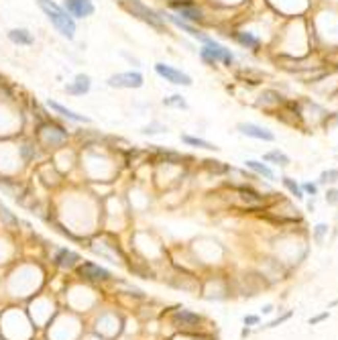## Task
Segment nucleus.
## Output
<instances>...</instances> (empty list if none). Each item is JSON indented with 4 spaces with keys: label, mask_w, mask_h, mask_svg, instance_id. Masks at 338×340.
<instances>
[{
    "label": "nucleus",
    "mask_w": 338,
    "mask_h": 340,
    "mask_svg": "<svg viewBox=\"0 0 338 340\" xmlns=\"http://www.w3.org/2000/svg\"><path fill=\"white\" fill-rule=\"evenodd\" d=\"M108 86L110 88H120V90H137L143 86V74L139 71H123V74H114L108 78Z\"/></svg>",
    "instance_id": "20e7f679"
},
{
    "label": "nucleus",
    "mask_w": 338,
    "mask_h": 340,
    "mask_svg": "<svg viewBox=\"0 0 338 340\" xmlns=\"http://www.w3.org/2000/svg\"><path fill=\"white\" fill-rule=\"evenodd\" d=\"M47 106H49V108H53L55 112H59L61 116H65L67 120H74V123H90V118H88V116H84V114H78L76 110H71V108H65V106H63V104H59V102L47 100Z\"/></svg>",
    "instance_id": "4468645a"
},
{
    "label": "nucleus",
    "mask_w": 338,
    "mask_h": 340,
    "mask_svg": "<svg viewBox=\"0 0 338 340\" xmlns=\"http://www.w3.org/2000/svg\"><path fill=\"white\" fill-rule=\"evenodd\" d=\"M181 141L189 147H198V149H206V151H218V147L210 141H204V139H198V137H189V135H183Z\"/></svg>",
    "instance_id": "a211bd4d"
},
{
    "label": "nucleus",
    "mask_w": 338,
    "mask_h": 340,
    "mask_svg": "<svg viewBox=\"0 0 338 340\" xmlns=\"http://www.w3.org/2000/svg\"><path fill=\"white\" fill-rule=\"evenodd\" d=\"M8 39L14 45H33L35 43V37L27 29H10L8 31Z\"/></svg>",
    "instance_id": "2eb2a0df"
},
{
    "label": "nucleus",
    "mask_w": 338,
    "mask_h": 340,
    "mask_svg": "<svg viewBox=\"0 0 338 340\" xmlns=\"http://www.w3.org/2000/svg\"><path fill=\"white\" fill-rule=\"evenodd\" d=\"M200 57L204 59L206 65H212V67H214L218 61H222V63H226V65H232V63H234V55L230 53V49L224 47V45H220V43L214 41V39H208V43H204V47L200 49Z\"/></svg>",
    "instance_id": "7ed1b4c3"
},
{
    "label": "nucleus",
    "mask_w": 338,
    "mask_h": 340,
    "mask_svg": "<svg viewBox=\"0 0 338 340\" xmlns=\"http://www.w3.org/2000/svg\"><path fill=\"white\" fill-rule=\"evenodd\" d=\"M281 181H283V185L289 189V193H292V196H296L298 200H302V198H304V189H302V185H298L292 177H281Z\"/></svg>",
    "instance_id": "aec40b11"
},
{
    "label": "nucleus",
    "mask_w": 338,
    "mask_h": 340,
    "mask_svg": "<svg viewBox=\"0 0 338 340\" xmlns=\"http://www.w3.org/2000/svg\"><path fill=\"white\" fill-rule=\"evenodd\" d=\"M37 4L47 14V18L51 20V25L57 29V33L61 37H65L69 41L76 37V20H74V16L63 6L55 4L53 0H37Z\"/></svg>",
    "instance_id": "f257e3e1"
},
{
    "label": "nucleus",
    "mask_w": 338,
    "mask_h": 340,
    "mask_svg": "<svg viewBox=\"0 0 338 340\" xmlns=\"http://www.w3.org/2000/svg\"><path fill=\"white\" fill-rule=\"evenodd\" d=\"M53 261H55V265L61 267V269H74V267L80 263V255H78L76 251H71V249L61 247V249L55 251Z\"/></svg>",
    "instance_id": "f8f14e48"
},
{
    "label": "nucleus",
    "mask_w": 338,
    "mask_h": 340,
    "mask_svg": "<svg viewBox=\"0 0 338 340\" xmlns=\"http://www.w3.org/2000/svg\"><path fill=\"white\" fill-rule=\"evenodd\" d=\"M249 334H251V330H249V326H245V328H243V332H240V336H243V338H247Z\"/></svg>",
    "instance_id": "c756f323"
},
{
    "label": "nucleus",
    "mask_w": 338,
    "mask_h": 340,
    "mask_svg": "<svg viewBox=\"0 0 338 340\" xmlns=\"http://www.w3.org/2000/svg\"><path fill=\"white\" fill-rule=\"evenodd\" d=\"M289 318H292V312H285V314H283V316H277V318H275V320H271V322H269V324H267V326H265V328H277V326H279V324H283V322H287V320H289Z\"/></svg>",
    "instance_id": "5701e85b"
},
{
    "label": "nucleus",
    "mask_w": 338,
    "mask_h": 340,
    "mask_svg": "<svg viewBox=\"0 0 338 340\" xmlns=\"http://www.w3.org/2000/svg\"><path fill=\"white\" fill-rule=\"evenodd\" d=\"M161 14V18L163 20H169L171 25H175L177 29H181V31H185L189 37H194V39H198V41H202V43H208V35L206 33H202L200 29H196L194 25H189L187 20H183V18H179V16H175V14H171V12H159Z\"/></svg>",
    "instance_id": "6e6552de"
},
{
    "label": "nucleus",
    "mask_w": 338,
    "mask_h": 340,
    "mask_svg": "<svg viewBox=\"0 0 338 340\" xmlns=\"http://www.w3.org/2000/svg\"><path fill=\"white\" fill-rule=\"evenodd\" d=\"M63 8L74 16V18H86L94 14V4L92 0H63Z\"/></svg>",
    "instance_id": "9d476101"
},
{
    "label": "nucleus",
    "mask_w": 338,
    "mask_h": 340,
    "mask_svg": "<svg viewBox=\"0 0 338 340\" xmlns=\"http://www.w3.org/2000/svg\"><path fill=\"white\" fill-rule=\"evenodd\" d=\"M80 275H82L84 279H88V281H94V283L108 281V279L112 277L108 269H104V267H100V265H96V263H92V261H88V263H84V265L80 267Z\"/></svg>",
    "instance_id": "1a4fd4ad"
},
{
    "label": "nucleus",
    "mask_w": 338,
    "mask_h": 340,
    "mask_svg": "<svg viewBox=\"0 0 338 340\" xmlns=\"http://www.w3.org/2000/svg\"><path fill=\"white\" fill-rule=\"evenodd\" d=\"M261 312H263V314H271V312H273V306H271V304H267V306H265Z\"/></svg>",
    "instance_id": "c85d7f7f"
},
{
    "label": "nucleus",
    "mask_w": 338,
    "mask_h": 340,
    "mask_svg": "<svg viewBox=\"0 0 338 340\" xmlns=\"http://www.w3.org/2000/svg\"><path fill=\"white\" fill-rule=\"evenodd\" d=\"M123 6H125L133 16L141 18L143 22H147L149 27H153V29L165 33V20L161 18V14H159L157 10H153V8H149L147 4H143L141 0H125Z\"/></svg>",
    "instance_id": "f03ea898"
},
{
    "label": "nucleus",
    "mask_w": 338,
    "mask_h": 340,
    "mask_svg": "<svg viewBox=\"0 0 338 340\" xmlns=\"http://www.w3.org/2000/svg\"><path fill=\"white\" fill-rule=\"evenodd\" d=\"M90 88H92L90 76H88V74H78V76L74 78V82L65 86V92H67V94H74V96H82V94H88Z\"/></svg>",
    "instance_id": "ddd939ff"
},
{
    "label": "nucleus",
    "mask_w": 338,
    "mask_h": 340,
    "mask_svg": "<svg viewBox=\"0 0 338 340\" xmlns=\"http://www.w3.org/2000/svg\"><path fill=\"white\" fill-rule=\"evenodd\" d=\"M261 318L259 316H245V326H259Z\"/></svg>",
    "instance_id": "cd10ccee"
},
{
    "label": "nucleus",
    "mask_w": 338,
    "mask_h": 340,
    "mask_svg": "<svg viewBox=\"0 0 338 340\" xmlns=\"http://www.w3.org/2000/svg\"><path fill=\"white\" fill-rule=\"evenodd\" d=\"M155 74L161 76L169 84H175V86H191V78H189L185 71L175 69L173 65H167V63H155Z\"/></svg>",
    "instance_id": "39448f33"
},
{
    "label": "nucleus",
    "mask_w": 338,
    "mask_h": 340,
    "mask_svg": "<svg viewBox=\"0 0 338 340\" xmlns=\"http://www.w3.org/2000/svg\"><path fill=\"white\" fill-rule=\"evenodd\" d=\"M326 202L330 206H338V187H332V189L326 191Z\"/></svg>",
    "instance_id": "393cba45"
},
{
    "label": "nucleus",
    "mask_w": 338,
    "mask_h": 340,
    "mask_svg": "<svg viewBox=\"0 0 338 340\" xmlns=\"http://www.w3.org/2000/svg\"><path fill=\"white\" fill-rule=\"evenodd\" d=\"M171 8L177 10V14L183 18V20H189V22H200L204 20V12L191 2V0H171Z\"/></svg>",
    "instance_id": "423d86ee"
},
{
    "label": "nucleus",
    "mask_w": 338,
    "mask_h": 340,
    "mask_svg": "<svg viewBox=\"0 0 338 340\" xmlns=\"http://www.w3.org/2000/svg\"><path fill=\"white\" fill-rule=\"evenodd\" d=\"M263 161H267V163H275V165H279V167H287V165H289V157H287L283 151H279V149L265 153V155H263Z\"/></svg>",
    "instance_id": "f3484780"
},
{
    "label": "nucleus",
    "mask_w": 338,
    "mask_h": 340,
    "mask_svg": "<svg viewBox=\"0 0 338 340\" xmlns=\"http://www.w3.org/2000/svg\"><path fill=\"white\" fill-rule=\"evenodd\" d=\"M247 163V167L249 169H253L255 173H259V175H263L265 179H275V173H273V169H269L263 161H255V159H247L245 161Z\"/></svg>",
    "instance_id": "6ab92c4d"
},
{
    "label": "nucleus",
    "mask_w": 338,
    "mask_h": 340,
    "mask_svg": "<svg viewBox=\"0 0 338 340\" xmlns=\"http://www.w3.org/2000/svg\"><path fill=\"white\" fill-rule=\"evenodd\" d=\"M163 104H165V106L181 108V110H187V102H185V100H183V96H179V94H175V96H171V98H165V100H163Z\"/></svg>",
    "instance_id": "412c9836"
},
{
    "label": "nucleus",
    "mask_w": 338,
    "mask_h": 340,
    "mask_svg": "<svg viewBox=\"0 0 338 340\" xmlns=\"http://www.w3.org/2000/svg\"><path fill=\"white\" fill-rule=\"evenodd\" d=\"M326 232H328V226H326V224H318L316 230H314V240H316V242H322V238H324Z\"/></svg>",
    "instance_id": "b1692460"
},
{
    "label": "nucleus",
    "mask_w": 338,
    "mask_h": 340,
    "mask_svg": "<svg viewBox=\"0 0 338 340\" xmlns=\"http://www.w3.org/2000/svg\"><path fill=\"white\" fill-rule=\"evenodd\" d=\"M320 181H322V183H334V181H338V169L324 171V173L320 175Z\"/></svg>",
    "instance_id": "4be33fe9"
},
{
    "label": "nucleus",
    "mask_w": 338,
    "mask_h": 340,
    "mask_svg": "<svg viewBox=\"0 0 338 340\" xmlns=\"http://www.w3.org/2000/svg\"><path fill=\"white\" fill-rule=\"evenodd\" d=\"M238 131H240V135L251 137V139H257V141H267V143L275 141V135H273L271 131H267V129L259 127V125H253V123H240V125H238Z\"/></svg>",
    "instance_id": "9b49d317"
},
{
    "label": "nucleus",
    "mask_w": 338,
    "mask_h": 340,
    "mask_svg": "<svg viewBox=\"0 0 338 340\" xmlns=\"http://www.w3.org/2000/svg\"><path fill=\"white\" fill-rule=\"evenodd\" d=\"M171 322H173V326H177V328L191 330V328H198V326L202 324V316L196 314V312H191V310L181 308V310H175V312H173Z\"/></svg>",
    "instance_id": "0eeeda50"
},
{
    "label": "nucleus",
    "mask_w": 338,
    "mask_h": 340,
    "mask_svg": "<svg viewBox=\"0 0 338 340\" xmlns=\"http://www.w3.org/2000/svg\"><path fill=\"white\" fill-rule=\"evenodd\" d=\"M302 189H304L306 193H310V196H316V193H318V185H316V183H304Z\"/></svg>",
    "instance_id": "bb28decb"
},
{
    "label": "nucleus",
    "mask_w": 338,
    "mask_h": 340,
    "mask_svg": "<svg viewBox=\"0 0 338 340\" xmlns=\"http://www.w3.org/2000/svg\"><path fill=\"white\" fill-rule=\"evenodd\" d=\"M234 39H236L238 45H243V47H247V49H253V51H257V49L261 47V41H259L253 33H243V31H238V33H234Z\"/></svg>",
    "instance_id": "dca6fc26"
},
{
    "label": "nucleus",
    "mask_w": 338,
    "mask_h": 340,
    "mask_svg": "<svg viewBox=\"0 0 338 340\" xmlns=\"http://www.w3.org/2000/svg\"><path fill=\"white\" fill-rule=\"evenodd\" d=\"M328 318H330V312L326 310V312H322V314L310 318V326H316V324H320V322H324V320H328Z\"/></svg>",
    "instance_id": "a878e982"
}]
</instances>
